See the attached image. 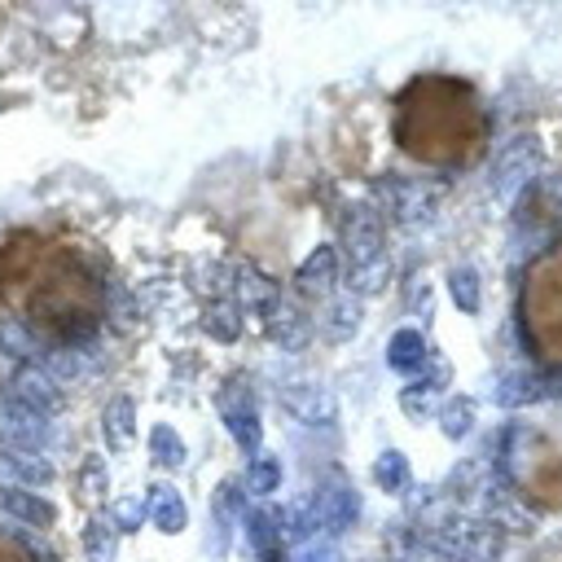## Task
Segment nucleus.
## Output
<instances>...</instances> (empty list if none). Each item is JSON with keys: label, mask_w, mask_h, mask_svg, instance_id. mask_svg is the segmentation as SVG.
Segmentation results:
<instances>
[{"label": "nucleus", "mask_w": 562, "mask_h": 562, "mask_svg": "<svg viewBox=\"0 0 562 562\" xmlns=\"http://www.w3.org/2000/svg\"><path fill=\"white\" fill-rule=\"evenodd\" d=\"M0 562H35V558H31L13 536H0Z\"/></svg>", "instance_id": "6"}, {"label": "nucleus", "mask_w": 562, "mask_h": 562, "mask_svg": "<svg viewBox=\"0 0 562 562\" xmlns=\"http://www.w3.org/2000/svg\"><path fill=\"white\" fill-rule=\"evenodd\" d=\"M487 140V110L457 75H413L395 97V145L422 167H465Z\"/></svg>", "instance_id": "2"}, {"label": "nucleus", "mask_w": 562, "mask_h": 562, "mask_svg": "<svg viewBox=\"0 0 562 562\" xmlns=\"http://www.w3.org/2000/svg\"><path fill=\"white\" fill-rule=\"evenodd\" d=\"M26 9H0V57H4V44L18 40V35H31V31H13V22H22Z\"/></svg>", "instance_id": "5"}, {"label": "nucleus", "mask_w": 562, "mask_h": 562, "mask_svg": "<svg viewBox=\"0 0 562 562\" xmlns=\"http://www.w3.org/2000/svg\"><path fill=\"white\" fill-rule=\"evenodd\" d=\"M518 316H522V334L531 342V351L562 369V246L544 250L518 290Z\"/></svg>", "instance_id": "3"}, {"label": "nucleus", "mask_w": 562, "mask_h": 562, "mask_svg": "<svg viewBox=\"0 0 562 562\" xmlns=\"http://www.w3.org/2000/svg\"><path fill=\"white\" fill-rule=\"evenodd\" d=\"M0 307L44 338H83L105 316V263L66 228L18 224L0 237Z\"/></svg>", "instance_id": "1"}, {"label": "nucleus", "mask_w": 562, "mask_h": 562, "mask_svg": "<svg viewBox=\"0 0 562 562\" xmlns=\"http://www.w3.org/2000/svg\"><path fill=\"white\" fill-rule=\"evenodd\" d=\"M522 487L536 505H562V452L553 443H536L522 461Z\"/></svg>", "instance_id": "4"}]
</instances>
